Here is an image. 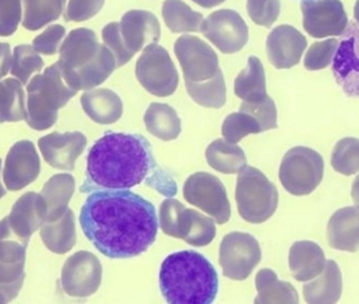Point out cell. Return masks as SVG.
Returning <instances> with one entry per match:
<instances>
[{
	"instance_id": "obj_1",
	"label": "cell",
	"mask_w": 359,
	"mask_h": 304,
	"mask_svg": "<svg viewBox=\"0 0 359 304\" xmlns=\"http://www.w3.org/2000/svg\"><path fill=\"white\" fill-rule=\"evenodd\" d=\"M90 244L112 260L144 254L154 244L160 222L151 201L130 190L90 192L80 211Z\"/></svg>"
},
{
	"instance_id": "obj_2",
	"label": "cell",
	"mask_w": 359,
	"mask_h": 304,
	"mask_svg": "<svg viewBox=\"0 0 359 304\" xmlns=\"http://www.w3.org/2000/svg\"><path fill=\"white\" fill-rule=\"evenodd\" d=\"M140 184L163 197L177 194L176 181L158 165L151 143L142 134L108 131L90 147L80 192L131 190Z\"/></svg>"
},
{
	"instance_id": "obj_3",
	"label": "cell",
	"mask_w": 359,
	"mask_h": 304,
	"mask_svg": "<svg viewBox=\"0 0 359 304\" xmlns=\"http://www.w3.org/2000/svg\"><path fill=\"white\" fill-rule=\"evenodd\" d=\"M160 289L168 303H212L219 292L214 265L198 251L169 254L160 269Z\"/></svg>"
},
{
	"instance_id": "obj_4",
	"label": "cell",
	"mask_w": 359,
	"mask_h": 304,
	"mask_svg": "<svg viewBox=\"0 0 359 304\" xmlns=\"http://www.w3.org/2000/svg\"><path fill=\"white\" fill-rule=\"evenodd\" d=\"M26 91V122L36 131L50 128L57 122L60 108L77 93L62 79L57 62L36 74Z\"/></svg>"
},
{
	"instance_id": "obj_5",
	"label": "cell",
	"mask_w": 359,
	"mask_h": 304,
	"mask_svg": "<svg viewBox=\"0 0 359 304\" xmlns=\"http://www.w3.org/2000/svg\"><path fill=\"white\" fill-rule=\"evenodd\" d=\"M235 200L241 216L250 223H264L278 206V191L259 169L245 166L236 180Z\"/></svg>"
},
{
	"instance_id": "obj_6",
	"label": "cell",
	"mask_w": 359,
	"mask_h": 304,
	"mask_svg": "<svg viewBox=\"0 0 359 304\" xmlns=\"http://www.w3.org/2000/svg\"><path fill=\"white\" fill-rule=\"evenodd\" d=\"M158 222L166 235L184 239L192 246H207L215 238V220L211 216L187 209L172 197L162 201Z\"/></svg>"
},
{
	"instance_id": "obj_7",
	"label": "cell",
	"mask_w": 359,
	"mask_h": 304,
	"mask_svg": "<svg viewBox=\"0 0 359 304\" xmlns=\"http://www.w3.org/2000/svg\"><path fill=\"white\" fill-rule=\"evenodd\" d=\"M323 157L313 149L296 146L287 150L280 166V181L289 194L306 197L323 180Z\"/></svg>"
},
{
	"instance_id": "obj_8",
	"label": "cell",
	"mask_w": 359,
	"mask_h": 304,
	"mask_svg": "<svg viewBox=\"0 0 359 304\" xmlns=\"http://www.w3.org/2000/svg\"><path fill=\"white\" fill-rule=\"evenodd\" d=\"M135 74L144 90L154 96L166 98L179 87V72L166 49L158 44L146 46L140 55Z\"/></svg>"
},
{
	"instance_id": "obj_9",
	"label": "cell",
	"mask_w": 359,
	"mask_h": 304,
	"mask_svg": "<svg viewBox=\"0 0 359 304\" xmlns=\"http://www.w3.org/2000/svg\"><path fill=\"white\" fill-rule=\"evenodd\" d=\"M184 197L192 206L223 225L231 218V206L223 183L214 175L198 172L191 175L184 184Z\"/></svg>"
},
{
	"instance_id": "obj_10",
	"label": "cell",
	"mask_w": 359,
	"mask_h": 304,
	"mask_svg": "<svg viewBox=\"0 0 359 304\" xmlns=\"http://www.w3.org/2000/svg\"><path fill=\"white\" fill-rule=\"evenodd\" d=\"M262 257L258 241L252 234H227L219 249V264L223 275L231 280H246Z\"/></svg>"
},
{
	"instance_id": "obj_11",
	"label": "cell",
	"mask_w": 359,
	"mask_h": 304,
	"mask_svg": "<svg viewBox=\"0 0 359 304\" xmlns=\"http://www.w3.org/2000/svg\"><path fill=\"white\" fill-rule=\"evenodd\" d=\"M200 32L222 53L241 52L249 41V27L235 10H219L203 20Z\"/></svg>"
},
{
	"instance_id": "obj_12",
	"label": "cell",
	"mask_w": 359,
	"mask_h": 304,
	"mask_svg": "<svg viewBox=\"0 0 359 304\" xmlns=\"http://www.w3.org/2000/svg\"><path fill=\"white\" fill-rule=\"evenodd\" d=\"M102 277L103 267L99 258L90 251H77L62 267L61 284L69 296L88 298L97 292Z\"/></svg>"
},
{
	"instance_id": "obj_13",
	"label": "cell",
	"mask_w": 359,
	"mask_h": 304,
	"mask_svg": "<svg viewBox=\"0 0 359 304\" xmlns=\"http://www.w3.org/2000/svg\"><path fill=\"white\" fill-rule=\"evenodd\" d=\"M175 53L182 68L185 81H205L220 71L215 51L198 37H180L175 44Z\"/></svg>"
},
{
	"instance_id": "obj_14",
	"label": "cell",
	"mask_w": 359,
	"mask_h": 304,
	"mask_svg": "<svg viewBox=\"0 0 359 304\" xmlns=\"http://www.w3.org/2000/svg\"><path fill=\"white\" fill-rule=\"evenodd\" d=\"M303 26L313 38L341 36L347 29L348 18L341 0H303Z\"/></svg>"
},
{
	"instance_id": "obj_15",
	"label": "cell",
	"mask_w": 359,
	"mask_h": 304,
	"mask_svg": "<svg viewBox=\"0 0 359 304\" xmlns=\"http://www.w3.org/2000/svg\"><path fill=\"white\" fill-rule=\"evenodd\" d=\"M332 60V74L348 98L359 99V25L348 22Z\"/></svg>"
},
{
	"instance_id": "obj_16",
	"label": "cell",
	"mask_w": 359,
	"mask_h": 304,
	"mask_svg": "<svg viewBox=\"0 0 359 304\" xmlns=\"http://www.w3.org/2000/svg\"><path fill=\"white\" fill-rule=\"evenodd\" d=\"M41 172V161L32 141L14 143L3 165V183L7 190L19 191L34 183Z\"/></svg>"
},
{
	"instance_id": "obj_17",
	"label": "cell",
	"mask_w": 359,
	"mask_h": 304,
	"mask_svg": "<svg viewBox=\"0 0 359 304\" xmlns=\"http://www.w3.org/2000/svg\"><path fill=\"white\" fill-rule=\"evenodd\" d=\"M102 44H99L96 33L90 29L80 27L72 30L61 44L58 51V67L62 74V79L67 80L74 72L90 61L97 55Z\"/></svg>"
},
{
	"instance_id": "obj_18",
	"label": "cell",
	"mask_w": 359,
	"mask_h": 304,
	"mask_svg": "<svg viewBox=\"0 0 359 304\" xmlns=\"http://www.w3.org/2000/svg\"><path fill=\"white\" fill-rule=\"evenodd\" d=\"M42 157L60 171H73L76 161L87 146V137L80 131H54L38 141Z\"/></svg>"
},
{
	"instance_id": "obj_19",
	"label": "cell",
	"mask_w": 359,
	"mask_h": 304,
	"mask_svg": "<svg viewBox=\"0 0 359 304\" xmlns=\"http://www.w3.org/2000/svg\"><path fill=\"white\" fill-rule=\"evenodd\" d=\"M27 245L29 239L14 232L8 216L0 220V284L25 279Z\"/></svg>"
},
{
	"instance_id": "obj_20",
	"label": "cell",
	"mask_w": 359,
	"mask_h": 304,
	"mask_svg": "<svg viewBox=\"0 0 359 304\" xmlns=\"http://www.w3.org/2000/svg\"><path fill=\"white\" fill-rule=\"evenodd\" d=\"M306 45V37L297 29L281 25L270 32L266 39V54L274 68L289 70L300 62Z\"/></svg>"
},
{
	"instance_id": "obj_21",
	"label": "cell",
	"mask_w": 359,
	"mask_h": 304,
	"mask_svg": "<svg viewBox=\"0 0 359 304\" xmlns=\"http://www.w3.org/2000/svg\"><path fill=\"white\" fill-rule=\"evenodd\" d=\"M119 30L127 49L133 54L144 51L151 44H157L161 38L158 18L146 10L126 13L119 22Z\"/></svg>"
},
{
	"instance_id": "obj_22",
	"label": "cell",
	"mask_w": 359,
	"mask_h": 304,
	"mask_svg": "<svg viewBox=\"0 0 359 304\" xmlns=\"http://www.w3.org/2000/svg\"><path fill=\"white\" fill-rule=\"evenodd\" d=\"M48 216V206L43 197L36 192H27L19 197L8 215L11 227L19 237L30 239L41 230Z\"/></svg>"
},
{
	"instance_id": "obj_23",
	"label": "cell",
	"mask_w": 359,
	"mask_h": 304,
	"mask_svg": "<svg viewBox=\"0 0 359 304\" xmlns=\"http://www.w3.org/2000/svg\"><path fill=\"white\" fill-rule=\"evenodd\" d=\"M327 237L332 249L355 253L359 251V206L335 211L327 226Z\"/></svg>"
},
{
	"instance_id": "obj_24",
	"label": "cell",
	"mask_w": 359,
	"mask_h": 304,
	"mask_svg": "<svg viewBox=\"0 0 359 304\" xmlns=\"http://www.w3.org/2000/svg\"><path fill=\"white\" fill-rule=\"evenodd\" d=\"M327 258L323 249L312 241H299L290 246L289 269L294 280L304 283L323 272Z\"/></svg>"
},
{
	"instance_id": "obj_25",
	"label": "cell",
	"mask_w": 359,
	"mask_h": 304,
	"mask_svg": "<svg viewBox=\"0 0 359 304\" xmlns=\"http://www.w3.org/2000/svg\"><path fill=\"white\" fill-rule=\"evenodd\" d=\"M81 106L90 119L100 125H112L122 118L123 103L121 96L107 88L84 91Z\"/></svg>"
},
{
	"instance_id": "obj_26",
	"label": "cell",
	"mask_w": 359,
	"mask_h": 304,
	"mask_svg": "<svg viewBox=\"0 0 359 304\" xmlns=\"http://www.w3.org/2000/svg\"><path fill=\"white\" fill-rule=\"evenodd\" d=\"M116 68V61L112 52L102 44L99 53L90 64L77 70L65 83L76 91H90L103 84Z\"/></svg>"
},
{
	"instance_id": "obj_27",
	"label": "cell",
	"mask_w": 359,
	"mask_h": 304,
	"mask_svg": "<svg viewBox=\"0 0 359 304\" xmlns=\"http://www.w3.org/2000/svg\"><path fill=\"white\" fill-rule=\"evenodd\" d=\"M341 272L338 264L327 260L323 272L303 286L306 303H337L341 296Z\"/></svg>"
},
{
	"instance_id": "obj_28",
	"label": "cell",
	"mask_w": 359,
	"mask_h": 304,
	"mask_svg": "<svg viewBox=\"0 0 359 304\" xmlns=\"http://www.w3.org/2000/svg\"><path fill=\"white\" fill-rule=\"evenodd\" d=\"M76 183L72 175L60 173L48 180L42 188L41 195L48 206L46 222H54L69 210V201L72 199Z\"/></svg>"
},
{
	"instance_id": "obj_29",
	"label": "cell",
	"mask_w": 359,
	"mask_h": 304,
	"mask_svg": "<svg viewBox=\"0 0 359 304\" xmlns=\"http://www.w3.org/2000/svg\"><path fill=\"white\" fill-rule=\"evenodd\" d=\"M233 91L238 98L249 103L259 102L268 96L265 68L258 57H249L248 67L235 79Z\"/></svg>"
},
{
	"instance_id": "obj_30",
	"label": "cell",
	"mask_w": 359,
	"mask_h": 304,
	"mask_svg": "<svg viewBox=\"0 0 359 304\" xmlns=\"http://www.w3.org/2000/svg\"><path fill=\"white\" fill-rule=\"evenodd\" d=\"M45 246L55 254L72 251L76 245V220L72 210H68L60 219L45 222L39 230Z\"/></svg>"
},
{
	"instance_id": "obj_31",
	"label": "cell",
	"mask_w": 359,
	"mask_h": 304,
	"mask_svg": "<svg viewBox=\"0 0 359 304\" xmlns=\"http://www.w3.org/2000/svg\"><path fill=\"white\" fill-rule=\"evenodd\" d=\"M258 291L255 303H299L300 298L296 288L287 282L278 280L271 269H261L255 276Z\"/></svg>"
},
{
	"instance_id": "obj_32",
	"label": "cell",
	"mask_w": 359,
	"mask_h": 304,
	"mask_svg": "<svg viewBox=\"0 0 359 304\" xmlns=\"http://www.w3.org/2000/svg\"><path fill=\"white\" fill-rule=\"evenodd\" d=\"M150 134L162 141H173L181 133V121L176 110L165 103H151L144 117Z\"/></svg>"
},
{
	"instance_id": "obj_33",
	"label": "cell",
	"mask_w": 359,
	"mask_h": 304,
	"mask_svg": "<svg viewBox=\"0 0 359 304\" xmlns=\"http://www.w3.org/2000/svg\"><path fill=\"white\" fill-rule=\"evenodd\" d=\"M205 160L211 168L224 175L239 173L248 165L243 149L226 140H216L211 143L205 150Z\"/></svg>"
},
{
	"instance_id": "obj_34",
	"label": "cell",
	"mask_w": 359,
	"mask_h": 304,
	"mask_svg": "<svg viewBox=\"0 0 359 304\" xmlns=\"http://www.w3.org/2000/svg\"><path fill=\"white\" fill-rule=\"evenodd\" d=\"M26 121V95L15 77H0V122Z\"/></svg>"
},
{
	"instance_id": "obj_35",
	"label": "cell",
	"mask_w": 359,
	"mask_h": 304,
	"mask_svg": "<svg viewBox=\"0 0 359 304\" xmlns=\"http://www.w3.org/2000/svg\"><path fill=\"white\" fill-rule=\"evenodd\" d=\"M162 17L172 33L200 32L204 17L194 11L182 0H165L162 4Z\"/></svg>"
},
{
	"instance_id": "obj_36",
	"label": "cell",
	"mask_w": 359,
	"mask_h": 304,
	"mask_svg": "<svg viewBox=\"0 0 359 304\" xmlns=\"http://www.w3.org/2000/svg\"><path fill=\"white\" fill-rule=\"evenodd\" d=\"M185 87L192 100L203 107L220 108L226 105L227 90L222 70L212 79L205 81H185Z\"/></svg>"
},
{
	"instance_id": "obj_37",
	"label": "cell",
	"mask_w": 359,
	"mask_h": 304,
	"mask_svg": "<svg viewBox=\"0 0 359 304\" xmlns=\"http://www.w3.org/2000/svg\"><path fill=\"white\" fill-rule=\"evenodd\" d=\"M22 25L30 32H36L61 17L64 11L62 0H22Z\"/></svg>"
},
{
	"instance_id": "obj_38",
	"label": "cell",
	"mask_w": 359,
	"mask_h": 304,
	"mask_svg": "<svg viewBox=\"0 0 359 304\" xmlns=\"http://www.w3.org/2000/svg\"><path fill=\"white\" fill-rule=\"evenodd\" d=\"M45 62L33 45H19L13 52L11 74L22 84H27L32 76L42 71Z\"/></svg>"
},
{
	"instance_id": "obj_39",
	"label": "cell",
	"mask_w": 359,
	"mask_h": 304,
	"mask_svg": "<svg viewBox=\"0 0 359 304\" xmlns=\"http://www.w3.org/2000/svg\"><path fill=\"white\" fill-rule=\"evenodd\" d=\"M332 168L344 176H351L359 172V140L343 138L334 146L331 154Z\"/></svg>"
},
{
	"instance_id": "obj_40",
	"label": "cell",
	"mask_w": 359,
	"mask_h": 304,
	"mask_svg": "<svg viewBox=\"0 0 359 304\" xmlns=\"http://www.w3.org/2000/svg\"><path fill=\"white\" fill-rule=\"evenodd\" d=\"M262 133L261 126L250 114L246 112H233L230 114L222 126V134L226 141L238 143L250 134Z\"/></svg>"
},
{
	"instance_id": "obj_41",
	"label": "cell",
	"mask_w": 359,
	"mask_h": 304,
	"mask_svg": "<svg viewBox=\"0 0 359 304\" xmlns=\"http://www.w3.org/2000/svg\"><path fill=\"white\" fill-rule=\"evenodd\" d=\"M339 41L335 38L313 44L304 58V67L308 71H320L332 64Z\"/></svg>"
},
{
	"instance_id": "obj_42",
	"label": "cell",
	"mask_w": 359,
	"mask_h": 304,
	"mask_svg": "<svg viewBox=\"0 0 359 304\" xmlns=\"http://www.w3.org/2000/svg\"><path fill=\"white\" fill-rule=\"evenodd\" d=\"M239 111L250 114L254 119H257V122L261 126L262 133L277 128V107L269 95L265 99L255 103L243 102Z\"/></svg>"
},
{
	"instance_id": "obj_43",
	"label": "cell",
	"mask_w": 359,
	"mask_h": 304,
	"mask_svg": "<svg viewBox=\"0 0 359 304\" xmlns=\"http://www.w3.org/2000/svg\"><path fill=\"white\" fill-rule=\"evenodd\" d=\"M248 14L252 22L262 27H271L280 17V0H248Z\"/></svg>"
},
{
	"instance_id": "obj_44",
	"label": "cell",
	"mask_w": 359,
	"mask_h": 304,
	"mask_svg": "<svg viewBox=\"0 0 359 304\" xmlns=\"http://www.w3.org/2000/svg\"><path fill=\"white\" fill-rule=\"evenodd\" d=\"M102 38H103V44L107 46L108 49L114 54V57H115L116 68L123 67L125 64H127L134 57V54L127 49L126 45H125V42L122 39L118 22L108 23L107 26L102 32Z\"/></svg>"
},
{
	"instance_id": "obj_45",
	"label": "cell",
	"mask_w": 359,
	"mask_h": 304,
	"mask_svg": "<svg viewBox=\"0 0 359 304\" xmlns=\"http://www.w3.org/2000/svg\"><path fill=\"white\" fill-rule=\"evenodd\" d=\"M22 19V0H0V37L13 36Z\"/></svg>"
},
{
	"instance_id": "obj_46",
	"label": "cell",
	"mask_w": 359,
	"mask_h": 304,
	"mask_svg": "<svg viewBox=\"0 0 359 304\" xmlns=\"http://www.w3.org/2000/svg\"><path fill=\"white\" fill-rule=\"evenodd\" d=\"M104 0H67L64 18L68 22H84L93 18L103 7Z\"/></svg>"
},
{
	"instance_id": "obj_47",
	"label": "cell",
	"mask_w": 359,
	"mask_h": 304,
	"mask_svg": "<svg viewBox=\"0 0 359 304\" xmlns=\"http://www.w3.org/2000/svg\"><path fill=\"white\" fill-rule=\"evenodd\" d=\"M67 37V30L61 25H52L43 33L36 36L33 41V48L39 54L53 55L61 48L62 41Z\"/></svg>"
},
{
	"instance_id": "obj_48",
	"label": "cell",
	"mask_w": 359,
	"mask_h": 304,
	"mask_svg": "<svg viewBox=\"0 0 359 304\" xmlns=\"http://www.w3.org/2000/svg\"><path fill=\"white\" fill-rule=\"evenodd\" d=\"M23 283H25V279H20L18 282L10 283V284H0V303H7L14 300L18 296Z\"/></svg>"
},
{
	"instance_id": "obj_49",
	"label": "cell",
	"mask_w": 359,
	"mask_h": 304,
	"mask_svg": "<svg viewBox=\"0 0 359 304\" xmlns=\"http://www.w3.org/2000/svg\"><path fill=\"white\" fill-rule=\"evenodd\" d=\"M13 62V52L8 44L0 42V77L7 76V73L11 70Z\"/></svg>"
},
{
	"instance_id": "obj_50",
	"label": "cell",
	"mask_w": 359,
	"mask_h": 304,
	"mask_svg": "<svg viewBox=\"0 0 359 304\" xmlns=\"http://www.w3.org/2000/svg\"><path fill=\"white\" fill-rule=\"evenodd\" d=\"M196 4L198 6H201V7H204V8H212V7H216V6H219V4H222L223 1H226V0H194Z\"/></svg>"
},
{
	"instance_id": "obj_51",
	"label": "cell",
	"mask_w": 359,
	"mask_h": 304,
	"mask_svg": "<svg viewBox=\"0 0 359 304\" xmlns=\"http://www.w3.org/2000/svg\"><path fill=\"white\" fill-rule=\"evenodd\" d=\"M351 197H353V201H354L357 206H359V175L357 176V179L354 180V183H353Z\"/></svg>"
},
{
	"instance_id": "obj_52",
	"label": "cell",
	"mask_w": 359,
	"mask_h": 304,
	"mask_svg": "<svg viewBox=\"0 0 359 304\" xmlns=\"http://www.w3.org/2000/svg\"><path fill=\"white\" fill-rule=\"evenodd\" d=\"M1 173H3V161L0 160V199L6 195V188H4V183L1 181Z\"/></svg>"
},
{
	"instance_id": "obj_53",
	"label": "cell",
	"mask_w": 359,
	"mask_h": 304,
	"mask_svg": "<svg viewBox=\"0 0 359 304\" xmlns=\"http://www.w3.org/2000/svg\"><path fill=\"white\" fill-rule=\"evenodd\" d=\"M354 18H355V22L359 25V0H357V3L354 6Z\"/></svg>"
},
{
	"instance_id": "obj_54",
	"label": "cell",
	"mask_w": 359,
	"mask_h": 304,
	"mask_svg": "<svg viewBox=\"0 0 359 304\" xmlns=\"http://www.w3.org/2000/svg\"><path fill=\"white\" fill-rule=\"evenodd\" d=\"M65 1H67V0H62V6H64V4H65Z\"/></svg>"
},
{
	"instance_id": "obj_55",
	"label": "cell",
	"mask_w": 359,
	"mask_h": 304,
	"mask_svg": "<svg viewBox=\"0 0 359 304\" xmlns=\"http://www.w3.org/2000/svg\"><path fill=\"white\" fill-rule=\"evenodd\" d=\"M302 1H303V0H302Z\"/></svg>"
}]
</instances>
